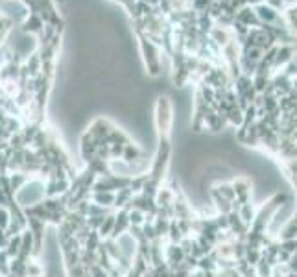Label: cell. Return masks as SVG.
I'll list each match as a JSON object with an SVG mask.
<instances>
[{"mask_svg":"<svg viewBox=\"0 0 297 277\" xmlns=\"http://www.w3.org/2000/svg\"><path fill=\"white\" fill-rule=\"evenodd\" d=\"M170 159H172V143H170V137H159L154 159L150 163V170H148L150 178L159 181V183H164L166 174H168Z\"/></svg>","mask_w":297,"mask_h":277,"instance_id":"cell-1","label":"cell"},{"mask_svg":"<svg viewBox=\"0 0 297 277\" xmlns=\"http://www.w3.org/2000/svg\"><path fill=\"white\" fill-rule=\"evenodd\" d=\"M154 122L157 129V138L170 137L172 126H174V106L166 94H159L154 106Z\"/></svg>","mask_w":297,"mask_h":277,"instance_id":"cell-2","label":"cell"},{"mask_svg":"<svg viewBox=\"0 0 297 277\" xmlns=\"http://www.w3.org/2000/svg\"><path fill=\"white\" fill-rule=\"evenodd\" d=\"M138 37V50H140V56H142V63L148 72V78H161L163 76V67H161V56H163V50H161L159 45L152 43L146 36H137Z\"/></svg>","mask_w":297,"mask_h":277,"instance_id":"cell-3","label":"cell"},{"mask_svg":"<svg viewBox=\"0 0 297 277\" xmlns=\"http://www.w3.org/2000/svg\"><path fill=\"white\" fill-rule=\"evenodd\" d=\"M115 128V124L109 120V118L105 117H96V118H92L91 122H89L87 126V131L89 135H91L94 141H107L109 133L113 131Z\"/></svg>","mask_w":297,"mask_h":277,"instance_id":"cell-4","label":"cell"},{"mask_svg":"<svg viewBox=\"0 0 297 277\" xmlns=\"http://www.w3.org/2000/svg\"><path fill=\"white\" fill-rule=\"evenodd\" d=\"M233 189H235V196H236V203L238 205H244L247 201H251V180L246 178V176H238L235 180L231 181Z\"/></svg>","mask_w":297,"mask_h":277,"instance_id":"cell-5","label":"cell"},{"mask_svg":"<svg viewBox=\"0 0 297 277\" xmlns=\"http://www.w3.org/2000/svg\"><path fill=\"white\" fill-rule=\"evenodd\" d=\"M96 146H98L96 141L87 131H83L82 137H80V155H82V159L85 164L96 157Z\"/></svg>","mask_w":297,"mask_h":277,"instance_id":"cell-6","label":"cell"},{"mask_svg":"<svg viewBox=\"0 0 297 277\" xmlns=\"http://www.w3.org/2000/svg\"><path fill=\"white\" fill-rule=\"evenodd\" d=\"M43 28H45V22H43V19L37 15V13H30L21 24L22 33H26V36H33V37L39 36Z\"/></svg>","mask_w":297,"mask_h":277,"instance_id":"cell-7","label":"cell"},{"mask_svg":"<svg viewBox=\"0 0 297 277\" xmlns=\"http://www.w3.org/2000/svg\"><path fill=\"white\" fill-rule=\"evenodd\" d=\"M128 229H129L128 211L126 209L115 211V227H113V235H111V238L117 240L118 236H122L124 233H128Z\"/></svg>","mask_w":297,"mask_h":277,"instance_id":"cell-8","label":"cell"},{"mask_svg":"<svg viewBox=\"0 0 297 277\" xmlns=\"http://www.w3.org/2000/svg\"><path fill=\"white\" fill-rule=\"evenodd\" d=\"M255 13H256V19H258L261 24H270V26H273V22H275L277 17H279L277 10H273L272 6H268L266 2L256 4L255 6Z\"/></svg>","mask_w":297,"mask_h":277,"instance_id":"cell-9","label":"cell"},{"mask_svg":"<svg viewBox=\"0 0 297 277\" xmlns=\"http://www.w3.org/2000/svg\"><path fill=\"white\" fill-rule=\"evenodd\" d=\"M146 154H148V152H146L140 144L131 141V143L124 144V152H122V157H120V159L126 161L128 164H131V163H135V161L140 159V157H144Z\"/></svg>","mask_w":297,"mask_h":277,"instance_id":"cell-10","label":"cell"},{"mask_svg":"<svg viewBox=\"0 0 297 277\" xmlns=\"http://www.w3.org/2000/svg\"><path fill=\"white\" fill-rule=\"evenodd\" d=\"M135 192L131 189H122V190H117L115 192V203H113V209H128L131 200H133Z\"/></svg>","mask_w":297,"mask_h":277,"instance_id":"cell-11","label":"cell"},{"mask_svg":"<svg viewBox=\"0 0 297 277\" xmlns=\"http://www.w3.org/2000/svg\"><path fill=\"white\" fill-rule=\"evenodd\" d=\"M31 178H33V176L24 174V172H11V174H8V181H10L11 192L17 194V192H19V190H21Z\"/></svg>","mask_w":297,"mask_h":277,"instance_id":"cell-12","label":"cell"},{"mask_svg":"<svg viewBox=\"0 0 297 277\" xmlns=\"http://www.w3.org/2000/svg\"><path fill=\"white\" fill-rule=\"evenodd\" d=\"M256 211H258V205H255V203H251V201H247V203L240 205V209L236 211V213H238L240 220L244 222L247 227H251L253 220H255V216H256Z\"/></svg>","mask_w":297,"mask_h":277,"instance_id":"cell-13","label":"cell"},{"mask_svg":"<svg viewBox=\"0 0 297 277\" xmlns=\"http://www.w3.org/2000/svg\"><path fill=\"white\" fill-rule=\"evenodd\" d=\"M89 200H91L92 203L100 205V207H107V209H113L115 192H91Z\"/></svg>","mask_w":297,"mask_h":277,"instance_id":"cell-14","label":"cell"},{"mask_svg":"<svg viewBox=\"0 0 297 277\" xmlns=\"http://www.w3.org/2000/svg\"><path fill=\"white\" fill-rule=\"evenodd\" d=\"M113 227H115V213H111V215H107L105 218H103L102 226L98 227V235L102 236V240L111 238V235H113Z\"/></svg>","mask_w":297,"mask_h":277,"instance_id":"cell-15","label":"cell"},{"mask_svg":"<svg viewBox=\"0 0 297 277\" xmlns=\"http://www.w3.org/2000/svg\"><path fill=\"white\" fill-rule=\"evenodd\" d=\"M107 143L109 144H128V143H131V137H129L128 133H126V131H124V129H120V128H117V126H115L113 128V131H111V133H109V137H107Z\"/></svg>","mask_w":297,"mask_h":277,"instance_id":"cell-16","label":"cell"},{"mask_svg":"<svg viewBox=\"0 0 297 277\" xmlns=\"http://www.w3.org/2000/svg\"><path fill=\"white\" fill-rule=\"evenodd\" d=\"M21 235L10 236V240H8V244H6L4 250L10 259H17V255H19V252H21Z\"/></svg>","mask_w":297,"mask_h":277,"instance_id":"cell-17","label":"cell"},{"mask_svg":"<svg viewBox=\"0 0 297 277\" xmlns=\"http://www.w3.org/2000/svg\"><path fill=\"white\" fill-rule=\"evenodd\" d=\"M45 266L35 259H30L26 264V277H45Z\"/></svg>","mask_w":297,"mask_h":277,"instance_id":"cell-18","label":"cell"},{"mask_svg":"<svg viewBox=\"0 0 297 277\" xmlns=\"http://www.w3.org/2000/svg\"><path fill=\"white\" fill-rule=\"evenodd\" d=\"M214 189L220 192L226 200L229 201H235L236 196H235V189H233V185H231V181H218V183L214 185Z\"/></svg>","mask_w":297,"mask_h":277,"instance_id":"cell-19","label":"cell"},{"mask_svg":"<svg viewBox=\"0 0 297 277\" xmlns=\"http://www.w3.org/2000/svg\"><path fill=\"white\" fill-rule=\"evenodd\" d=\"M102 244V236L98 235V231H91V235L87 236V240L83 242V250H87V252H98V248Z\"/></svg>","mask_w":297,"mask_h":277,"instance_id":"cell-20","label":"cell"},{"mask_svg":"<svg viewBox=\"0 0 297 277\" xmlns=\"http://www.w3.org/2000/svg\"><path fill=\"white\" fill-rule=\"evenodd\" d=\"M128 218H129V226H142L144 222L148 220V216L138 209H128Z\"/></svg>","mask_w":297,"mask_h":277,"instance_id":"cell-21","label":"cell"},{"mask_svg":"<svg viewBox=\"0 0 297 277\" xmlns=\"http://www.w3.org/2000/svg\"><path fill=\"white\" fill-rule=\"evenodd\" d=\"M10 220H11V215L10 211H8V207H0V229H8V226H10Z\"/></svg>","mask_w":297,"mask_h":277,"instance_id":"cell-22","label":"cell"},{"mask_svg":"<svg viewBox=\"0 0 297 277\" xmlns=\"http://www.w3.org/2000/svg\"><path fill=\"white\" fill-rule=\"evenodd\" d=\"M89 275L91 277H109V272H105L103 268H100L98 264H94L92 268H89Z\"/></svg>","mask_w":297,"mask_h":277,"instance_id":"cell-23","label":"cell"},{"mask_svg":"<svg viewBox=\"0 0 297 277\" xmlns=\"http://www.w3.org/2000/svg\"><path fill=\"white\" fill-rule=\"evenodd\" d=\"M8 240H10V236H8V233H6L4 229H0V250H4L6 244H8Z\"/></svg>","mask_w":297,"mask_h":277,"instance_id":"cell-24","label":"cell"},{"mask_svg":"<svg viewBox=\"0 0 297 277\" xmlns=\"http://www.w3.org/2000/svg\"><path fill=\"white\" fill-rule=\"evenodd\" d=\"M189 277H203V272H200V270H194V272H190Z\"/></svg>","mask_w":297,"mask_h":277,"instance_id":"cell-25","label":"cell"},{"mask_svg":"<svg viewBox=\"0 0 297 277\" xmlns=\"http://www.w3.org/2000/svg\"><path fill=\"white\" fill-rule=\"evenodd\" d=\"M0 2H8V0H0Z\"/></svg>","mask_w":297,"mask_h":277,"instance_id":"cell-26","label":"cell"},{"mask_svg":"<svg viewBox=\"0 0 297 277\" xmlns=\"http://www.w3.org/2000/svg\"><path fill=\"white\" fill-rule=\"evenodd\" d=\"M85 277H91V275H89V273H87V275H85Z\"/></svg>","mask_w":297,"mask_h":277,"instance_id":"cell-27","label":"cell"}]
</instances>
